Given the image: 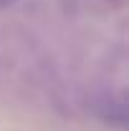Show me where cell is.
<instances>
[{
  "label": "cell",
  "mask_w": 129,
  "mask_h": 131,
  "mask_svg": "<svg viewBox=\"0 0 129 131\" xmlns=\"http://www.w3.org/2000/svg\"><path fill=\"white\" fill-rule=\"evenodd\" d=\"M99 114H101L104 121H109L114 126H124V124H127V106H124L122 101H106Z\"/></svg>",
  "instance_id": "obj_1"
},
{
  "label": "cell",
  "mask_w": 129,
  "mask_h": 131,
  "mask_svg": "<svg viewBox=\"0 0 129 131\" xmlns=\"http://www.w3.org/2000/svg\"><path fill=\"white\" fill-rule=\"evenodd\" d=\"M15 0H0V8H8V5H13Z\"/></svg>",
  "instance_id": "obj_2"
}]
</instances>
